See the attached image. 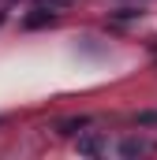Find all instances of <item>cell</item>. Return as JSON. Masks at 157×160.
Instances as JSON below:
<instances>
[{
    "mask_svg": "<svg viewBox=\"0 0 157 160\" xmlns=\"http://www.w3.org/2000/svg\"><path fill=\"white\" fill-rule=\"evenodd\" d=\"M49 22H52V11L38 8V11H30V15H26V22H23V26H26V30H38V26H49Z\"/></svg>",
    "mask_w": 157,
    "mask_h": 160,
    "instance_id": "1",
    "label": "cell"
},
{
    "mask_svg": "<svg viewBox=\"0 0 157 160\" xmlns=\"http://www.w3.org/2000/svg\"><path fill=\"white\" fill-rule=\"evenodd\" d=\"M78 153H86V157H97V153H101V138H97V134H86V138H78Z\"/></svg>",
    "mask_w": 157,
    "mask_h": 160,
    "instance_id": "2",
    "label": "cell"
},
{
    "mask_svg": "<svg viewBox=\"0 0 157 160\" xmlns=\"http://www.w3.org/2000/svg\"><path fill=\"white\" fill-rule=\"evenodd\" d=\"M82 127H90L86 116H78V119H64V123H60V134H78Z\"/></svg>",
    "mask_w": 157,
    "mask_h": 160,
    "instance_id": "3",
    "label": "cell"
},
{
    "mask_svg": "<svg viewBox=\"0 0 157 160\" xmlns=\"http://www.w3.org/2000/svg\"><path fill=\"white\" fill-rule=\"evenodd\" d=\"M142 149H146V142H138V138H127V142L120 145V153H123V157H135V153H142Z\"/></svg>",
    "mask_w": 157,
    "mask_h": 160,
    "instance_id": "4",
    "label": "cell"
},
{
    "mask_svg": "<svg viewBox=\"0 0 157 160\" xmlns=\"http://www.w3.org/2000/svg\"><path fill=\"white\" fill-rule=\"evenodd\" d=\"M41 8H64V4H68V0H38Z\"/></svg>",
    "mask_w": 157,
    "mask_h": 160,
    "instance_id": "5",
    "label": "cell"
},
{
    "mask_svg": "<svg viewBox=\"0 0 157 160\" xmlns=\"http://www.w3.org/2000/svg\"><path fill=\"white\" fill-rule=\"evenodd\" d=\"M138 123H157V112H142V116H138Z\"/></svg>",
    "mask_w": 157,
    "mask_h": 160,
    "instance_id": "6",
    "label": "cell"
},
{
    "mask_svg": "<svg viewBox=\"0 0 157 160\" xmlns=\"http://www.w3.org/2000/svg\"><path fill=\"white\" fill-rule=\"evenodd\" d=\"M0 22H4V15H0Z\"/></svg>",
    "mask_w": 157,
    "mask_h": 160,
    "instance_id": "7",
    "label": "cell"
}]
</instances>
